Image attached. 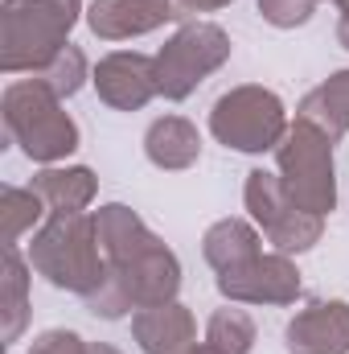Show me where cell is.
<instances>
[{
	"instance_id": "obj_6",
	"label": "cell",
	"mask_w": 349,
	"mask_h": 354,
	"mask_svg": "<svg viewBox=\"0 0 349 354\" xmlns=\"http://www.w3.org/2000/svg\"><path fill=\"white\" fill-rule=\"evenodd\" d=\"M230 33L214 21H189L157 50V87L165 99H189L214 71L230 62Z\"/></svg>"
},
{
	"instance_id": "obj_5",
	"label": "cell",
	"mask_w": 349,
	"mask_h": 354,
	"mask_svg": "<svg viewBox=\"0 0 349 354\" xmlns=\"http://www.w3.org/2000/svg\"><path fill=\"white\" fill-rule=\"evenodd\" d=\"M275 174L283 181L288 198L308 214H333L337 210V165H333V140L317 132L312 124L296 120L288 136L275 149Z\"/></svg>"
},
{
	"instance_id": "obj_29",
	"label": "cell",
	"mask_w": 349,
	"mask_h": 354,
	"mask_svg": "<svg viewBox=\"0 0 349 354\" xmlns=\"http://www.w3.org/2000/svg\"><path fill=\"white\" fill-rule=\"evenodd\" d=\"M83 354H119V351H115L111 342H87V351Z\"/></svg>"
},
{
	"instance_id": "obj_24",
	"label": "cell",
	"mask_w": 349,
	"mask_h": 354,
	"mask_svg": "<svg viewBox=\"0 0 349 354\" xmlns=\"http://www.w3.org/2000/svg\"><path fill=\"white\" fill-rule=\"evenodd\" d=\"M37 83H46V87L54 91L58 99H70V95H79L83 83L90 79V66H87V54L79 50V46H66L50 66H41L37 75H33Z\"/></svg>"
},
{
	"instance_id": "obj_19",
	"label": "cell",
	"mask_w": 349,
	"mask_h": 354,
	"mask_svg": "<svg viewBox=\"0 0 349 354\" xmlns=\"http://www.w3.org/2000/svg\"><path fill=\"white\" fill-rule=\"evenodd\" d=\"M243 206H247L251 223L259 227L263 235H267L283 214L296 210V202L288 198L279 174H267V169H251V174H247V181H243Z\"/></svg>"
},
{
	"instance_id": "obj_9",
	"label": "cell",
	"mask_w": 349,
	"mask_h": 354,
	"mask_svg": "<svg viewBox=\"0 0 349 354\" xmlns=\"http://www.w3.org/2000/svg\"><path fill=\"white\" fill-rule=\"evenodd\" d=\"M288 354H349V301H312L283 326Z\"/></svg>"
},
{
	"instance_id": "obj_2",
	"label": "cell",
	"mask_w": 349,
	"mask_h": 354,
	"mask_svg": "<svg viewBox=\"0 0 349 354\" xmlns=\"http://www.w3.org/2000/svg\"><path fill=\"white\" fill-rule=\"evenodd\" d=\"M0 115L12 145L37 165H62L79 149V124L70 120V111H62V99L33 75L4 87Z\"/></svg>"
},
{
	"instance_id": "obj_10",
	"label": "cell",
	"mask_w": 349,
	"mask_h": 354,
	"mask_svg": "<svg viewBox=\"0 0 349 354\" xmlns=\"http://www.w3.org/2000/svg\"><path fill=\"white\" fill-rule=\"evenodd\" d=\"M177 17L173 0H90L87 29L99 41H132Z\"/></svg>"
},
{
	"instance_id": "obj_17",
	"label": "cell",
	"mask_w": 349,
	"mask_h": 354,
	"mask_svg": "<svg viewBox=\"0 0 349 354\" xmlns=\"http://www.w3.org/2000/svg\"><path fill=\"white\" fill-rule=\"evenodd\" d=\"M296 120L312 124L317 132H325L337 145L349 132V71H333L321 87L308 91L296 107Z\"/></svg>"
},
{
	"instance_id": "obj_25",
	"label": "cell",
	"mask_w": 349,
	"mask_h": 354,
	"mask_svg": "<svg viewBox=\"0 0 349 354\" xmlns=\"http://www.w3.org/2000/svg\"><path fill=\"white\" fill-rule=\"evenodd\" d=\"M321 0H259V17L275 29H296L308 25Z\"/></svg>"
},
{
	"instance_id": "obj_22",
	"label": "cell",
	"mask_w": 349,
	"mask_h": 354,
	"mask_svg": "<svg viewBox=\"0 0 349 354\" xmlns=\"http://www.w3.org/2000/svg\"><path fill=\"white\" fill-rule=\"evenodd\" d=\"M321 235H325V218L296 206L292 214H283V218L267 231V243H271L279 256H304V252H312V248L321 243Z\"/></svg>"
},
{
	"instance_id": "obj_20",
	"label": "cell",
	"mask_w": 349,
	"mask_h": 354,
	"mask_svg": "<svg viewBox=\"0 0 349 354\" xmlns=\"http://www.w3.org/2000/svg\"><path fill=\"white\" fill-rule=\"evenodd\" d=\"M255 338H259V330H255L251 313L239 309V305H222L206 322V346L218 354H251Z\"/></svg>"
},
{
	"instance_id": "obj_3",
	"label": "cell",
	"mask_w": 349,
	"mask_h": 354,
	"mask_svg": "<svg viewBox=\"0 0 349 354\" xmlns=\"http://www.w3.org/2000/svg\"><path fill=\"white\" fill-rule=\"evenodd\" d=\"M29 264L46 284L87 297L99 284V276L107 272V256L94 235V214H87V210L83 214H50L33 231Z\"/></svg>"
},
{
	"instance_id": "obj_26",
	"label": "cell",
	"mask_w": 349,
	"mask_h": 354,
	"mask_svg": "<svg viewBox=\"0 0 349 354\" xmlns=\"http://www.w3.org/2000/svg\"><path fill=\"white\" fill-rule=\"evenodd\" d=\"M83 351H87V342L74 330H46V334L33 338V346L25 354H83Z\"/></svg>"
},
{
	"instance_id": "obj_14",
	"label": "cell",
	"mask_w": 349,
	"mask_h": 354,
	"mask_svg": "<svg viewBox=\"0 0 349 354\" xmlns=\"http://www.w3.org/2000/svg\"><path fill=\"white\" fill-rule=\"evenodd\" d=\"M94 235H99V248H103L107 264H128L132 256H140L144 248L157 243L148 223L123 202H107V206L94 210Z\"/></svg>"
},
{
	"instance_id": "obj_15",
	"label": "cell",
	"mask_w": 349,
	"mask_h": 354,
	"mask_svg": "<svg viewBox=\"0 0 349 354\" xmlns=\"http://www.w3.org/2000/svg\"><path fill=\"white\" fill-rule=\"evenodd\" d=\"M201 256L214 272H230V268L251 264L263 256V231L247 218H218L206 227L201 235Z\"/></svg>"
},
{
	"instance_id": "obj_13",
	"label": "cell",
	"mask_w": 349,
	"mask_h": 354,
	"mask_svg": "<svg viewBox=\"0 0 349 354\" xmlns=\"http://www.w3.org/2000/svg\"><path fill=\"white\" fill-rule=\"evenodd\" d=\"M144 157L165 169V174H181V169H193L197 157H201V132L197 124H189L185 115H161L148 124L144 132Z\"/></svg>"
},
{
	"instance_id": "obj_8",
	"label": "cell",
	"mask_w": 349,
	"mask_h": 354,
	"mask_svg": "<svg viewBox=\"0 0 349 354\" xmlns=\"http://www.w3.org/2000/svg\"><path fill=\"white\" fill-rule=\"evenodd\" d=\"M90 83L111 111H140L161 95L157 58L136 54V50H115V54L99 58V66L90 71Z\"/></svg>"
},
{
	"instance_id": "obj_4",
	"label": "cell",
	"mask_w": 349,
	"mask_h": 354,
	"mask_svg": "<svg viewBox=\"0 0 349 354\" xmlns=\"http://www.w3.org/2000/svg\"><path fill=\"white\" fill-rule=\"evenodd\" d=\"M288 107L271 87L259 83H243L218 95V103L210 107V136L230 149V153H275L279 140L288 136Z\"/></svg>"
},
{
	"instance_id": "obj_18",
	"label": "cell",
	"mask_w": 349,
	"mask_h": 354,
	"mask_svg": "<svg viewBox=\"0 0 349 354\" xmlns=\"http://www.w3.org/2000/svg\"><path fill=\"white\" fill-rule=\"evenodd\" d=\"M29 272H33V264L17 248H4V268H0V334H4V342H17L29 326Z\"/></svg>"
},
{
	"instance_id": "obj_23",
	"label": "cell",
	"mask_w": 349,
	"mask_h": 354,
	"mask_svg": "<svg viewBox=\"0 0 349 354\" xmlns=\"http://www.w3.org/2000/svg\"><path fill=\"white\" fill-rule=\"evenodd\" d=\"M83 305H87V313L103 317V322H119V317H128L136 309V297L128 288V276L115 264H107V272L99 276V284L83 297Z\"/></svg>"
},
{
	"instance_id": "obj_7",
	"label": "cell",
	"mask_w": 349,
	"mask_h": 354,
	"mask_svg": "<svg viewBox=\"0 0 349 354\" xmlns=\"http://www.w3.org/2000/svg\"><path fill=\"white\" fill-rule=\"evenodd\" d=\"M218 292L230 305H296L304 284H300V268L292 264V256H255L251 264L218 272Z\"/></svg>"
},
{
	"instance_id": "obj_27",
	"label": "cell",
	"mask_w": 349,
	"mask_h": 354,
	"mask_svg": "<svg viewBox=\"0 0 349 354\" xmlns=\"http://www.w3.org/2000/svg\"><path fill=\"white\" fill-rule=\"evenodd\" d=\"M173 4H177V17H189V12H218V8H226L235 0H173Z\"/></svg>"
},
{
	"instance_id": "obj_16",
	"label": "cell",
	"mask_w": 349,
	"mask_h": 354,
	"mask_svg": "<svg viewBox=\"0 0 349 354\" xmlns=\"http://www.w3.org/2000/svg\"><path fill=\"white\" fill-rule=\"evenodd\" d=\"M29 189L41 194L50 214H83L99 194V177L87 165H46Z\"/></svg>"
},
{
	"instance_id": "obj_28",
	"label": "cell",
	"mask_w": 349,
	"mask_h": 354,
	"mask_svg": "<svg viewBox=\"0 0 349 354\" xmlns=\"http://www.w3.org/2000/svg\"><path fill=\"white\" fill-rule=\"evenodd\" d=\"M337 4V41L341 50H349V0H333Z\"/></svg>"
},
{
	"instance_id": "obj_21",
	"label": "cell",
	"mask_w": 349,
	"mask_h": 354,
	"mask_svg": "<svg viewBox=\"0 0 349 354\" xmlns=\"http://www.w3.org/2000/svg\"><path fill=\"white\" fill-rule=\"evenodd\" d=\"M50 214V206L41 202L37 189H21V185H4L0 189V218H4V248H17L25 231H37L41 218Z\"/></svg>"
},
{
	"instance_id": "obj_1",
	"label": "cell",
	"mask_w": 349,
	"mask_h": 354,
	"mask_svg": "<svg viewBox=\"0 0 349 354\" xmlns=\"http://www.w3.org/2000/svg\"><path fill=\"white\" fill-rule=\"evenodd\" d=\"M83 21V0H4L0 4V71L37 75L66 46Z\"/></svg>"
},
{
	"instance_id": "obj_11",
	"label": "cell",
	"mask_w": 349,
	"mask_h": 354,
	"mask_svg": "<svg viewBox=\"0 0 349 354\" xmlns=\"http://www.w3.org/2000/svg\"><path fill=\"white\" fill-rule=\"evenodd\" d=\"M132 338L144 354H185L197 346V322L181 301L148 305L132 313Z\"/></svg>"
},
{
	"instance_id": "obj_30",
	"label": "cell",
	"mask_w": 349,
	"mask_h": 354,
	"mask_svg": "<svg viewBox=\"0 0 349 354\" xmlns=\"http://www.w3.org/2000/svg\"><path fill=\"white\" fill-rule=\"evenodd\" d=\"M185 354H218V351H210V346H193V351H185Z\"/></svg>"
},
{
	"instance_id": "obj_12",
	"label": "cell",
	"mask_w": 349,
	"mask_h": 354,
	"mask_svg": "<svg viewBox=\"0 0 349 354\" xmlns=\"http://www.w3.org/2000/svg\"><path fill=\"white\" fill-rule=\"evenodd\" d=\"M115 268L128 276V288H132V297H136V309L177 301V288H181V260H177L173 248H165V239H157L152 248H144L140 256H132L128 264H115Z\"/></svg>"
}]
</instances>
